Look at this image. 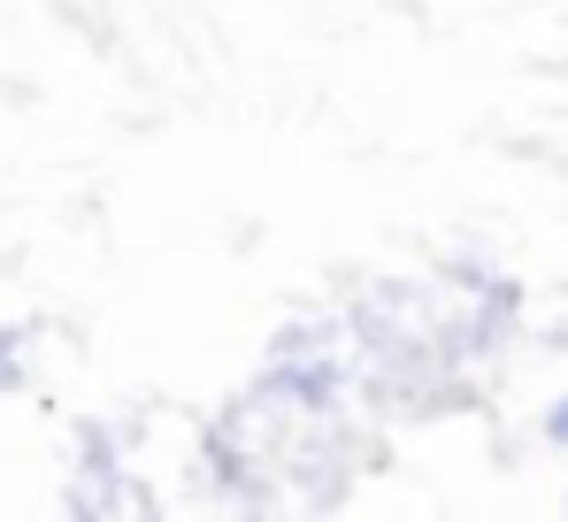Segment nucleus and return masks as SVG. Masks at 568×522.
<instances>
[{
  "label": "nucleus",
  "mask_w": 568,
  "mask_h": 522,
  "mask_svg": "<svg viewBox=\"0 0 568 522\" xmlns=\"http://www.w3.org/2000/svg\"><path fill=\"white\" fill-rule=\"evenodd\" d=\"M546 431H554V438H561V445H568V400H561V408H554V423H546Z\"/></svg>",
  "instance_id": "1"
},
{
  "label": "nucleus",
  "mask_w": 568,
  "mask_h": 522,
  "mask_svg": "<svg viewBox=\"0 0 568 522\" xmlns=\"http://www.w3.org/2000/svg\"><path fill=\"white\" fill-rule=\"evenodd\" d=\"M16 377H23V369H16V353L0 347V384H16Z\"/></svg>",
  "instance_id": "2"
}]
</instances>
